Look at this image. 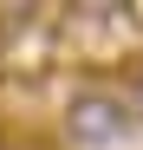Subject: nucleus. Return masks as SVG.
Returning <instances> with one entry per match:
<instances>
[{"instance_id": "obj_2", "label": "nucleus", "mask_w": 143, "mask_h": 150, "mask_svg": "<svg viewBox=\"0 0 143 150\" xmlns=\"http://www.w3.org/2000/svg\"><path fill=\"white\" fill-rule=\"evenodd\" d=\"M124 79H130V85L117 91V98H124V111H130V124H143V65H130Z\"/></svg>"}, {"instance_id": "obj_1", "label": "nucleus", "mask_w": 143, "mask_h": 150, "mask_svg": "<svg viewBox=\"0 0 143 150\" xmlns=\"http://www.w3.org/2000/svg\"><path fill=\"white\" fill-rule=\"evenodd\" d=\"M59 131H65V144H78V150H111V144L130 137V111H124V98H117L111 85H78L65 98Z\"/></svg>"}]
</instances>
